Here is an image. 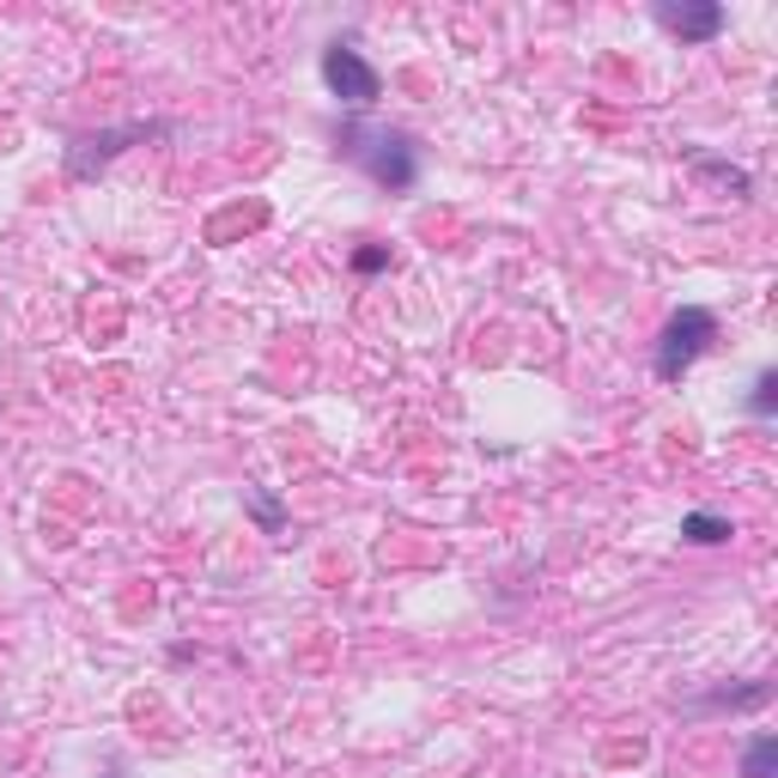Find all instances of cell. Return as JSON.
Masks as SVG:
<instances>
[{
    "instance_id": "8",
    "label": "cell",
    "mask_w": 778,
    "mask_h": 778,
    "mask_svg": "<svg viewBox=\"0 0 778 778\" xmlns=\"http://www.w3.org/2000/svg\"><path fill=\"white\" fill-rule=\"evenodd\" d=\"M694 171L712 177V183H724V189H736V195H748V189H754V177L742 171V165H724V159H694Z\"/></svg>"
},
{
    "instance_id": "3",
    "label": "cell",
    "mask_w": 778,
    "mask_h": 778,
    "mask_svg": "<svg viewBox=\"0 0 778 778\" xmlns=\"http://www.w3.org/2000/svg\"><path fill=\"white\" fill-rule=\"evenodd\" d=\"M323 86H329L347 110H371V104H377V92H383L377 67H371L353 43H329V49H323Z\"/></svg>"
},
{
    "instance_id": "5",
    "label": "cell",
    "mask_w": 778,
    "mask_h": 778,
    "mask_svg": "<svg viewBox=\"0 0 778 778\" xmlns=\"http://www.w3.org/2000/svg\"><path fill=\"white\" fill-rule=\"evenodd\" d=\"M146 134H159L153 122H134V128H116V134H98V140H80L74 153H67V171L74 177H92L98 165H110L122 153V140H146Z\"/></svg>"
},
{
    "instance_id": "7",
    "label": "cell",
    "mask_w": 778,
    "mask_h": 778,
    "mask_svg": "<svg viewBox=\"0 0 778 778\" xmlns=\"http://www.w3.org/2000/svg\"><path fill=\"white\" fill-rule=\"evenodd\" d=\"M742 778H778V742L773 736H748V748H742Z\"/></svg>"
},
{
    "instance_id": "10",
    "label": "cell",
    "mask_w": 778,
    "mask_h": 778,
    "mask_svg": "<svg viewBox=\"0 0 778 778\" xmlns=\"http://www.w3.org/2000/svg\"><path fill=\"white\" fill-rule=\"evenodd\" d=\"M390 268V244H359L353 250V274H383Z\"/></svg>"
},
{
    "instance_id": "1",
    "label": "cell",
    "mask_w": 778,
    "mask_h": 778,
    "mask_svg": "<svg viewBox=\"0 0 778 778\" xmlns=\"http://www.w3.org/2000/svg\"><path fill=\"white\" fill-rule=\"evenodd\" d=\"M341 153L377 189H390V195H408V189L420 183V146H414V134H402V128H365V122H347V128H341Z\"/></svg>"
},
{
    "instance_id": "2",
    "label": "cell",
    "mask_w": 778,
    "mask_h": 778,
    "mask_svg": "<svg viewBox=\"0 0 778 778\" xmlns=\"http://www.w3.org/2000/svg\"><path fill=\"white\" fill-rule=\"evenodd\" d=\"M712 341H718V317L706 311V304H681V311L663 323V335H657V377L681 383L687 371H694V359L706 353Z\"/></svg>"
},
{
    "instance_id": "4",
    "label": "cell",
    "mask_w": 778,
    "mask_h": 778,
    "mask_svg": "<svg viewBox=\"0 0 778 778\" xmlns=\"http://www.w3.org/2000/svg\"><path fill=\"white\" fill-rule=\"evenodd\" d=\"M657 25L675 31L681 43H712L718 31L730 25V13L718 7V0H699V7H687V0H681V7H675V0H663V7H657Z\"/></svg>"
},
{
    "instance_id": "6",
    "label": "cell",
    "mask_w": 778,
    "mask_h": 778,
    "mask_svg": "<svg viewBox=\"0 0 778 778\" xmlns=\"http://www.w3.org/2000/svg\"><path fill=\"white\" fill-rule=\"evenodd\" d=\"M681 535L694 541V548H718V541H730V517H718V511H687V517H681Z\"/></svg>"
},
{
    "instance_id": "11",
    "label": "cell",
    "mask_w": 778,
    "mask_h": 778,
    "mask_svg": "<svg viewBox=\"0 0 778 778\" xmlns=\"http://www.w3.org/2000/svg\"><path fill=\"white\" fill-rule=\"evenodd\" d=\"M250 517L268 529V535H280V529H286V511H280L274 499H250Z\"/></svg>"
},
{
    "instance_id": "9",
    "label": "cell",
    "mask_w": 778,
    "mask_h": 778,
    "mask_svg": "<svg viewBox=\"0 0 778 778\" xmlns=\"http://www.w3.org/2000/svg\"><path fill=\"white\" fill-rule=\"evenodd\" d=\"M773 408H778V371H760L748 390V414L754 420H773Z\"/></svg>"
}]
</instances>
